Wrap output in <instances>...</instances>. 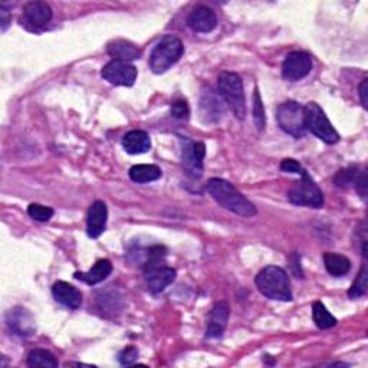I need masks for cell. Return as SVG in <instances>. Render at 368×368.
<instances>
[{"mask_svg":"<svg viewBox=\"0 0 368 368\" xmlns=\"http://www.w3.org/2000/svg\"><path fill=\"white\" fill-rule=\"evenodd\" d=\"M101 76L115 86H132L137 79V68L130 62L111 61L103 68Z\"/></svg>","mask_w":368,"mask_h":368,"instance_id":"obj_12","label":"cell"},{"mask_svg":"<svg viewBox=\"0 0 368 368\" xmlns=\"http://www.w3.org/2000/svg\"><path fill=\"white\" fill-rule=\"evenodd\" d=\"M305 107V125L306 131H311L315 137L326 144H337L340 142V134L333 127L331 121L316 103H308Z\"/></svg>","mask_w":368,"mask_h":368,"instance_id":"obj_6","label":"cell"},{"mask_svg":"<svg viewBox=\"0 0 368 368\" xmlns=\"http://www.w3.org/2000/svg\"><path fill=\"white\" fill-rule=\"evenodd\" d=\"M108 207L104 202L97 200L91 205L86 216V234L89 238H100L107 227Z\"/></svg>","mask_w":368,"mask_h":368,"instance_id":"obj_14","label":"cell"},{"mask_svg":"<svg viewBox=\"0 0 368 368\" xmlns=\"http://www.w3.org/2000/svg\"><path fill=\"white\" fill-rule=\"evenodd\" d=\"M138 357V351L135 347H127L118 354V361L122 365H132Z\"/></svg>","mask_w":368,"mask_h":368,"instance_id":"obj_31","label":"cell"},{"mask_svg":"<svg viewBox=\"0 0 368 368\" xmlns=\"http://www.w3.org/2000/svg\"><path fill=\"white\" fill-rule=\"evenodd\" d=\"M171 117L176 120H189L190 117V107L184 100H177L170 107Z\"/></svg>","mask_w":368,"mask_h":368,"instance_id":"obj_30","label":"cell"},{"mask_svg":"<svg viewBox=\"0 0 368 368\" xmlns=\"http://www.w3.org/2000/svg\"><path fill=\"white\" fill-rule=\"evenodd\" d=\"M299 176L301 178L292 184V188L288 192L289 202L297 206L312 209H319L324 206V195H322L315 180L308 174L306 170H304Z\"/></svg>","mask_w":368,"mask_h":368,"instance_id":"obj_7","label":"cell"},{"mask_svg":"<svg viewBox=\"0 0 368 368\" xmlns=\"http://www.w3.org/2000/svg\"><path fill=\"white\" fill-rule=\"evenodd\" d=\"M367 280H368V272H367V266L364 265L357 276V280L354 281V284L348 291V297L352 299L364 297L367 294Z\"/></svg>","mask_w":368,"mask_h":368,"instance_id":"obj_27","label":"cell"},{"mask_svg":"<svg viewBox=\"0 0 368 368\" xmlns=\"http://www.w3.org/2000/svg\"><path fill=\"white\" fill-rule=\"evenodd\" d=\"M54 213L55 212H54L52 207L43 206V205H39V203H32L28 207V214L36 222H48V220L52 219Z\"/></svg>","mask_w":368,"mask_h":368,"instance_id":"obj_29","label":"cell"},{"mask_svg":"<svg viewBox=\"0 0 368 368\" xmlns=\"http://www.w3.org/2000/svg\"><path fill=\"white\" fill-rule=\"evenodd\" d=\"M8 327L18 335L29 337L35 331V321L25 308H15L8 312Z\"/></svg>","mask_w":368,"mask_h":368,"instance_id":"obj_15","label":"cell"},{"mask_svg":"<svg viewBox=\"0 0 368 368\" xmlns=\"http://www.w3.org/2000/svg\"><path fill=\"white\" fill-rule=\"evenodd\" d=\"M122 147L128 154H144L151 149V138L146 131L132 130L122 137Z\"/></svg>","mask_w":368,"mask_h":368,"instance_id":"obj_20","label":"cell"},{"mask_svg":"<svg viewBox=\"0 0 368 368\" xmlns=\"http://www.w3.org/2000/svg\"><path fill=\"white\" fill-rule=\"evenodd\" d=\"M253 121L258 127L259 131H262L266 127V115H265V108L262 104V98L259 94V89L256 88L253 92Z\"/></svg>","mask_w":368,"mask_h":368,"instance_id":"obj_28","label":"cell"},{"mask_svg":"<svg viewBox=\"0 0 368 368\" xmlns=\"http://www.w3.org/2000/svg\"><path fill=\"white\" fill-rule=\"evenodd\" d=\"M188 25L193 32L209 33L217 26V18L210 8L199 6L189 15Z\"/></svg>","mask_w":368,"mask_h":368,"instance_id":"obj_18","label":"cell"},{"mask_svg":"<svg viewBox=\"0 0 368 368\" xmlns=\"http://www.w3.org/2000/svg\"><path fill=\"white\" fill-rule=\"evenodd\" d=\"M183 42L174 35H166L159 40L150 55V69L154 74H164L183 57Z\"/></svg>","mask_w":368,"mask_h":368,"instance_id":"obj_5","label":"cell"},{"mask_svg":"<svg viewBox=\"0 0 368 368\" xmlns=\"http://www.w3.org/2000/svg\"><path fill=\"white\" fill-rule=\"evenodd\" d=\"M107 52L113 58V61H122V62L140 59L142 54H143L137 45H134L132 42L125 40V39L111 40L107 45Z\"/></svg>","mask_w":368,"mask_h":368,"instance_id":"obj_17","label":"cell"},{"mask_svg":"<svg viewBox=\"0 0 368 368\" xmlns=\"http://www.w3.org/2000/svg\"><path fill=\"white\" fill-rule=\"evenodd\" d=\"M354 188H355V190L360 193V196H361L362 199H365V196H367V171H365V170H362V171L358 173L357 180H355V183H354Z\"/></svg>","mask_w":368,"mask_h":368,"instance_id":"obj_33","label":"cell"},{"mask_svg":"<svg viewBox=\"0 0 368 368\" xmlns=\"http://www.w3.org/2000/svg\"><path fill=\"white\" fill-rule=\"evenodd\" d=\"M217 91L235 117L238 120H245L246 101L242 78L235 72H220L217 76Z\"/></svg>","mask_w":368,"mask_h":368,"instance_id":"obj_4","label":"cell"},{"mask_svg":"<svg viewBox=\"0 0 368 368\" xmlns=\"http://www.w3.org/2000/svg\"><path fill=\"white\" fill-rule=\"evenodd\" d=\"M54 12L51 6L45 2H29L23 8L21 25L28 30L39 32L52 21Z\"/></svg>","mask_w":368,"mask_h":368,"instance_id":"obj_10","label":"cell"},{"mask_svg":"<svg viewBox=\"0 0 368 368\" xmlns=\"http://www.w3.org/2000/svg\"><path fill=\"white\" fill-rule=\"evenodd\" d=\"M312 69V58L308 52L294 51L287 55L282 64V78L288 82H298L308 76Z\"/></svg>","mask_w":368,"mask_h":368,"instance_id":"obj_11","label":"cell"},{"mask_svg":"<svg viewBox=\"0 0 368 368\" xmlns=\"http://www.w3.org/2000/svg\"><path fill=\"white\" fill-rule=\"evenodd\" d=\"M0 19H2V30L5 32L8 29V26L11 25L12 16L9 13V11L6 9L5 5H0Z\"/></svg>","mask_w":368,"mask_h":368,"instance_id":"obj_34","label":"cell"},{"mask_svg":"<svg viewBox=\"0 0 368 368\" xmlns=\"http://www.w3.org/2000/svg\"><path fill=\"white\" fill-rule=\"evenodd\" d=\"M229 305L222 301L217 302L209 315V324H207V330H206V338H219L223 335L227 321H229Z\"/></svg>","mask_w":368,"mask_h":368,"instance_id":"obj_16","label":"cell"},{"mask_svg":"<svg viewBox=\"0 0 368 368\" xmlns=\"http://www.w3.org/2000/svg\"><path fill=\"white\" fill-rule=\"evenodd\" d=\"M367 85H368V79L367 78H364L362 81H361V84H360V88H358V91H360V100H361V104H362V107L367 110V107H368V100H367Z\"/></svg>","mask_w":368,"mask_h":368,"instance_id":"obj_35","label":"cell"},{"mask_svg":"<svg viewBox=\"0 0 368 368\" xmlns=\"http://www.w3.org/2000/svg\"><path fill=\"white\" fill-rule=\"evenodd\" d=\"M209 195L226 210L242 217H253L258 214L255 205L248 200L232 183L223 178H210L206 184Z\"/></svg>","mask_w":368,"mask_h":368,"instance_id":"obj_1","label":"cell"},{"mask_svg":"<svg viewBox=\"0 0 368 368\" xmlns=\"http://www.w3.org/2000/svg\"><path fill=\"white\" fill-rule=\"evenodd\" d=\"M181 167L190 178L199 180L203 176V160L206 156V146L202 142H193L189 137H180Z\"/></svg>","mask_w":368,"mask_h":368,"instance_id":"obj_9","label":"cell"},{"mask_svg":"<svg viewBox=\"0 0 368 368\" xmlns=\"http://www.w3.org/2000/svg\"><path fill=\"white\" fill-rule=\"evenodd\" d=\"M113 272V263L108 259H100L88 272H75V280L82 281L88 285H97L105 281Z\"/></svg>","mask_w":368,"mask_h":368,"instance_id":"obj_21","label":"cell"},{"mask_svg":"<svg viewBox=\"0 0 368 368\" xmlns=\"http://www.w3.org/2000/svg\"><path fill=\"white\" fill-rule=\"evenodd\" d=\"M360 173V168L357 166H350L347 168L340 170L335 176H334V183L337 184L338 188L341 189H347L350 184H354L357 180V176Z\"/></svg>","mask_w":368,"mask_h":368,"instance_id":"obj_26","label":"cell"},{"mask_svg":"<svg viewBox=\"0 0 368 368\" xmlns=\"http://www.w3.org/2000/svg\"><path fill=\"white\" fill-rule=\"evenodd\" d=\"M255 284L259 292L272 301L291 302L294 299L289 276L280 266L263 268L256 275Z\"/></svg>","mask_w":368,"mask_h":368,"instance_id":"obj_3","label":"cell"},{"mask_svg":"<svg viewBox=\"0 0 368 368\" xmlns=\"http://www.w3.org/2000/svg\"><path fill=\"white\" fill-rule=\"evenodd\" d=\"M28 367L30 368H36V367H46V368H55L59 365L57 357L48 351V350H43V348H36L32 350L28 355V361H26Z\"/></svg>","mask_w":368,"mask_h":368,"instance_id":"obj_24","label":"cell"},{"mask_svg":"<svg viewBox=\"0 0 368 368\" xmlns=\"http://www.w3.org/2000/svg\"><path fill=\"white\" fill-rule=\"evenodd\" d=\"M312 318H314L315 326L319 330H328V328H333L337 326L335 316L331 315L330 311L326 308V305L319 301L314 302V305H312Z\"/></svg>","mask_w":368,"mask_h":368,"instance_id":"obj_25","label":"cell"},{"mask_svg":"<svg viewBox=\"0 0 368 368\" xmlns=\"http://www.w3.org/2000/svg\"><path fill=\"white\" fill-rule=\"evenodd\" d=\"M276 121L281 130L295 138L306 134L305 107L297 101H285L276 110Z\"/></svg>","mask_w":368,"mask_h":368,"instance_id":"obj_8","label":"cell"},{"mask_svg":"<svg viewBox=\"0 0 368 368\" xmlns=\"http://www.w3.org/2000/svg\"><path fill=\"white\" fill-rule=\"evenodd\" d=\"M52 295L55 301L69 309H78L82 305V294L74 285L58 281L52 287Z\"/></svg>","mask_w":368,"mask_h":368,"instance_id":"obj_19","label":"cell"},{"mask_svg":"<svg viewBox=\"0 0 368 368\" xmlns=\"http://www.w3.org/2000/svg\"><path fill=\"white\" fill-rule=\"evenodd\" d=\"M324 265L326 269L328 270L330 275L333 276H344L350 272L351 269V262L347 256L340 255V253H333V252H327L324 253Z\"/></svg>","mask_w":368,"mask_h":368,"instance_id":"obj_23","label":"cell"},{"mask_svg":"<svg viewBox=\"0 0 368 368\" xmlns=\"http://www.w3.org/2000/svg\"><path fill=\"white\" fill-rule=\"evenodd\" d=\"M167 251L164 246H153L144 263V278L149 287V291L153 294H159L164 291L168 285H171L176 280V269L167 266L166 263Z\"/></svg>","mask_w":368,"mask_h":368,"instance_id":"obj_2","label":"cell"},{"mask_svg":"<svg viewBox=\"0 0 368 368\" xmlns=\"http://www.w3.org/2000/svg\"><path fill=\"white\" fill-rule=\"evenodd\" d=\"M281 170L285 173H295V174H301L305 168L294 159H285L281 163Z\"/></svg>","mask_w":368,"mask_h":368,"instance_id":"obj_32","label":"cell"},{"mask_svg":"<svg viewBox=\"0 0 368 368\" xmlns=\"http://www.w3.org/2000/svg\"><path fill=\"white\" fill-rule=\"evenodd\" d=\"M130 178L135 183H150L156 181L163 176V171L156 164H137L130 168Z\"/></svg>","mask_w":368,"mask_h":368,"instance_id":"obj_22","label":"cell"},{"mask_svg":"<svg viewBox=\"0 0 368 368\" xmlns=\"http://www.w3.org/2000/svg\"><path fill=\"white\" fill-rule=\"evenodd\" d=\"M199 110H200V118L205 124H216L222 120L224 114L223 100L220 96L216 94V91L207 86L202 92Z\"/></svg>","mask_w":368,"mask_h":368,"instance_id":"obj_13","label":"cell"}]
</instances>
